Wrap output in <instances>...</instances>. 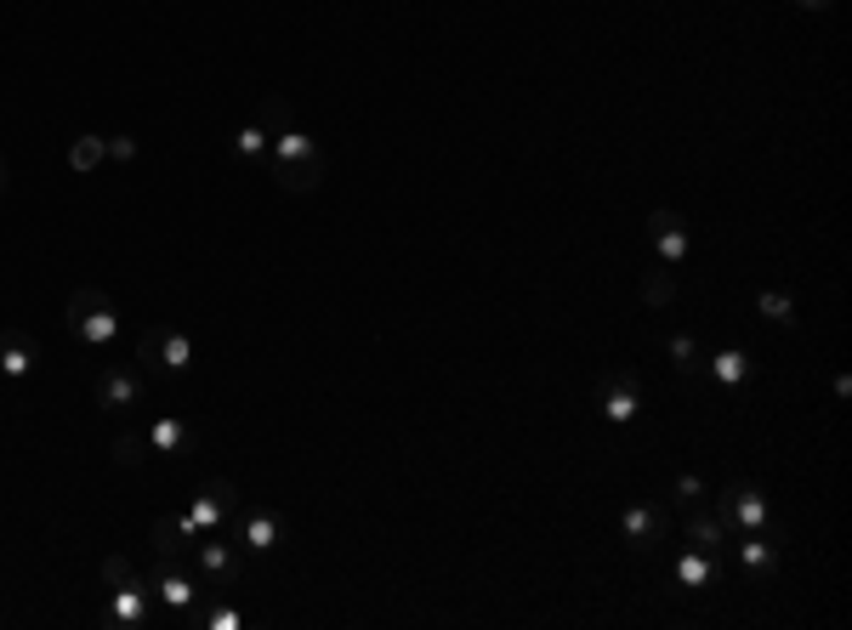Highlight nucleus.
<instances>
[{
	"instance_id": "obj_1",
	"label": "nucleus",
	"mask_w": 852,
	"mask_h": 630,
	"mask_svg": "<svg viewBox=\"0 0 852 630\" xmlns=\"http://www.w3.org/2000/svg\"><path fill=\"white\" fill-rule=\"evenodd\" d=\"M268 165H273V182L284 193H313L324 182V154H318V143L307 137L302 125L273 131V159Z\"/></svg>"
},
{
	"instance_id": "obj_2",
	"label": "nucleus",
	"mask_w": 852,
	"mask_h": 630,
	"mask_svg": "<svg viewBox=\"0 0 852 630\" xmlns=\"http://www.w3.org/2000/svg\"><path fill=\"white\" fill-rule=\"evenodd\" d=\"M63 324H69L75 341H86V347H97V352H109V347L120 341V313H114V302H109L97 284H80V290L69 295V313H63Z\"/></svg>"
},
{
	"instance_id": "obj_3",
	"label": "nucleus",
	"mask_w": 852,
	"mask_h": 630,
	"mask_svg": "<svg viewBox=\"0 0 852 630\" xmlns=\"http://www.w3.org/2000/svg\"><path fill=\"white\" fill-rule=\"evenodd\" d=\"M239 511V483H227V477H211L205 488H200V500H193L182 517H177V528H182V540L193 545L200 535H227V517Z\"/></svg>"
},
{
	"instance_id": "obj_4",
	"label": "nucleus",
	"mask_w": 852,
	"mask_h": 630,
	"mask_svg": "<svg viewBox=\"0 0 852 630\" xmlns=\"http://www.w3.org/2000/svg\"><path fill=\"white\" fill-rule=\"evenodd\" d=\"M137 363L143 375H188L193 370V341L182 336V329H166V324H154L143 329V341H137Z\"/></svg>"
},
{
	"instance_id": "obj_5",
	"label": "nucleus",
	"mask_w": 852,
	"mask_h": 630,
	"mask_svg": "<svg viewBox=\"0 0 852 630\" xmlns=\"http://www.w3.org/2000/svg\"><path fill=\"white\" fill-rule=\"evenodd\" d=\"M97 625H109V630H143V625H154V585H148V574L125 580V585H109V603L97 608Z\"/></svg>"
},
{
	"instance_id": "obj_6",
	"label": "nucleus",
	"mask_w": 852,
	"mask_h": 630,
	"mask_svg": "<svg viewBox=\"0 0 852 630\" xmlns=\"http://www.w3.org/2000/svg\"><path fill=\"white\" fill-rule=\"evenodd\" d=\"M716 517H722L728 528H744V535H767L773 528V506H767V494L756 483H728L722 494H716Z\"/></svg>"
},
{
	"instance_id": "obj_7",
	"label": "nucleus",
	"mask_w": 852,
	"mask_h": 630,
	"mask_svg": "<svg viewBox=\"0 0 852 630\" xmlns=\"http://www.w3.org/2000/svg\"><path fill=\"white\" fill-rule=\"evenodd\" d=\"M143 392H148V375H143L131 358H114V363H103V370H97V409H109V415L137 409Z\"/></svg>"
},
{
	"instance_id": "obj_8",
	"label": "nucleus",
	"mask_w": 852,
	"mask_h": 630,
	"mask_svg": "<svg viewBox=\"0 0 852 630\" xmlns=\"http://www.w3.org/2000/svg\"><path fill=\"white\" fill-rule=\"evenodd\" d=\"M284 535H290V528H284V517L279 511H261V506H239L234 517H227V540H234L239 551H279L284 545Z\"/></svg>"
},
{
	"instance_id": "obj_9",
	"label": "nucleus",
	"mask_w": 852,
	"mask_h": 630,
	"mask_svg": "<svg viewBox=\"0 0 852 630\" xmlns=\"http://www.w3.org/2000/svg\"><path fill=\"white\" fill-rule=\"evenodd\" d=\"M193 562L211 574L216 590H234L245 580V556H239V545L227 535H200V540H193Z\"/></svg>"
},
{
	"instance_id": "obj_10",
	"label": "nucleus",
	"mask_w": 852,
	"mask_h": 630,
	"mask_svg": "<svg viewBox=\"0 0 852 630\" xmlns=\"http://www.w3.org/2000/svg\"><path fill=\"white\" fill-rule=\"evenodd\" d=\"M154 603L166 608L171 619H188L200 608V585L188 580V569H166V562H154Z\"/></svg>"
},
{
	"instance_id": "obj_11",
	"label": "nucleus",
	"mask_w": 852,
	"mask_h": 630,
	"mask_svg": "<svg viewBox=\"0 0 852 630\" xmlns=\"http://www.w3.org/2000/svg\"><path fill=\"white\" fill-rule=\"evenodd\" d=\"M619 528H626V540H631V551H642V556H653L665 545V535H671V517L660 511V506H631L626 517H619Z\"/></svg>"
},
{
	"instance_id": "obj_12",
	"label": "nucleus",
	"mask_w": 852,
	"mask_h": 630,
	"mask_svg": "<svg viewBox=\"0 0 852 630\" xmlns=\"http://www.w3.org/2000/svg\"><path fill=\"white\" fill-rule=\"evenodd\" d=\"M41 370V347L23 336V329H0V375L7 381H29Z\"/></svg>"
},
{
	"instance_id": "obj_13",
	"label": "nucleus",
	"mask_w": 852,
	"mask_h": 630,
	"mask_svg": "<svg viewBox=\"0 0 852 630\" xmlns=\"http://www.w3.org/2000/svg\"><path fill=\"white\" fill-rule=\"evenodd\" d=\"M648 239L660 245V261L682 268V256H687V222H682V211H653L648 216Z\"/></svg>"
},
{
	"instance_id": "obj_14",
	"label": "nucleus",
	"mask_w": 852,
	"mask_h": 630,
	"mask_svg": "<svg viewBox=\"0 0 852 630\" xmlns=\"http://www.w3.org/2000/svg\"><path fill=\"white\" fill-rule=\"evenodd\" d=\"M637 409H642V386H637V375H631V370L608 375V381H603V415L626 426V420H637Z\"/></svg>"
},
{
	"instance_id": "obj_15",
	"label": "nucleus",
	"mask_w": 852,
	"mask_h": 630,
	"mask_svg": "<svg viewBox=\"0 0 852 630\" xmlns=\"http://www.w3.org/2000/svg\"><path fill=\"white\" fill-rule=\"evenodd\" d=\"M682 535L694 540L699 551H716V556H722V551H728V535H733V528H728L722 517H716V511H705V506H687V517H682Z\"/></svg>"
},
{
	"instance_id": "obj_16",
	"label": "nucleus",
	"mask_w": 852,
	"mask_h": 630,
	"mask_svg": "<svg viewBox=\"0 0 852 630\" xmlns=\"http://www.w3.org/2000/svg\"><path fill=\"white\" fill-rule=\"evenodd\" d=\"M143 438H148V449H159V454H188L193 443H200V438H193V426L177 420V415H159Z\"/></svg>"
},
{
	"instance_id": "obj_17",
	"label": "nucleus",
	"mask_w": 852,
	"mask_h": 630,
	"mask_svg": "<svg viewBox=\"0 0 852 630\" xmlns=\"http://www.w3.org/2000/svg\"><path fill=\"white\" fill-rule=\"evenodd\" d=\"M716 580V551H682L676 556V585L682 590H699Z\"/></svg>"
},
{
	"instance_id": "obj_18",
	"label": "nucleus",
	"mask_w": 852,
	"mask_h": 630,
	"mask_svg": "<svg viewBox=\"0 0 852 630\" xmlns=\"http://www.w3.org/2000/svg\"><path fill=\"white\" fill-rule=\"evenodd\" d=\"M739 556H744V569L756 574V580H767L778 569V545L767 535H739Z\"/></svg>"
},
{
	"instance_id": "obj_19",
	"label": "nucleus",
	"mask_w": 852,
	"mask_h": 630,
	"mask_svg": "<svg viewBox=\"0 0 852 630\" xmlns=\"http://www.w3.org/2000/svg\"><path fill=\"white\" fill-rule=\"evenodd\" d=\"M642 302H648V307H671V302H676V273H671V261H653V268H642Z\"/></svg>"
},
{
	"instance_id": "obj_20",
	"label": "nucleus",
	"mask_w": 852,
	"mask_h": 630,
	"mask_svg": "<svg viewBox=\"0 0 852 630\" xmlns=\"http://www.w3.org/2000/svg\"><path fill=\"white\" fill-rule=\"evenodd\" d=\"M234 148H239L250 165H268V159H273V137H268V131H261V125H245L239 137H234Z\"/></svg>"
},
{
	"instance_id": "obj_21",
	"label": "nucleus",
	"mask_w": 852,
	"mask_h": 630,
	"mask_svg": "<svg viewBox=\"0 0 852 630\" xmlns=\"http://www.w3.org/2000/svg\"><path fill=\"white\" fill-rule=\"evenodd\" d=\"M705 370H710L716 381H722V386H739V381L750 375V358H744V352H716V358L705 363Z\"/></svg>"
},
{
	"instance_id": "obj_22",
	"label": "nucleus",
	"mask_w": 852,
	"mask_h": 630,
	"mask_svg": "<svg viewBox=\"0 0 852 630\" xmlns=\"http://www.w3.org/2000/svg\"><path fill=\"white\" fill-rule=\"evenodd\" d=\"M103 159H109V143H103V137H75V148H69V165H75V171H97Z\"/></svg>"
},
{
	"instance_id": "obj_23",
	"label": "nucleus",
	"mask_w": 852,
	"mask_h": 630,
	"mask_svg": "<svg viewBox=\"0 0 852 630\" xmlns=\"http://www.w3.org/2000/svg\"><path fill=\"white\" fill-rule=\"evenodd\" d=\"M773 324H784V329H796L801 318H796V307H791V295H784V290H762V302H756Z\"/></svg>"
},
{
	"instance_id": "obj_24",
	"label": "nucleus",
	"mask_w": 852,
	"mask_h": 630,
	"mask_svg": "<svg viewBox=\"0 0 852 630\" xmlns=\"http://www.w3.org/2000/svg\"><path fill=\"white\" fill-rule=\"evenodd\" d=\"M143 454H148V438L143 432H120L114 438V466L131 472V466H143Z\"/></svg>"
},
{
	"instance_id": "obj_25",
	"label": "nucleus",
	"mask_w": 852,
	"mask_h": 630,
	"mask_svg": "<svg viewBox=\"0 0 852 630\" xmlns=\"http://www.w3.org/2000/svg\"><path fill=\"white\" fill-rule=\"evenodd\" d=\"M671 358H676V370L682 375H699L705 370V358H699V347L687 341V336H671Z\"/></svg>"
},
{
	"instance_id": "obj_26",
	"label": "nucleus",
	"mask_w": 852,
	"mask_h": 630,
	"mask_svg": "<svg viewBox=\"0 0 852 630\" xmlns=\"http://www.w3.org/2000/svg\"><path fill=\"white\" fill-rule=\"evenodd\" d=\"M284 125H296V120H290V103H284V97H268V103H261V131L273 137V131H284Z\"/></svg>"
},
{
	"instance_id": "obj_27",
	"label": "nucleus",
	"mask_w": 852,
	"mask_h": 630,
	"mask_svg": "<svg viewBox=\"0 0 852 630\" xmlns=\"http://www.w3.org/2000/svg\"><path fill=\"white\" fill-rule=\"evenodd\" d=\"M143 569H137V562H131V556H103V585H125V580H137Z\"/></svg>"
},
{
	"instance_id": "obj_28",
	"label": "nucleus",
	"mask_w": 852,
	"mask_h": 630,
	"mask_svg": "<svg viewBox=\"0 0 852 630\" xmlns=\"http://www.w3.org/2000/svg\"><path fill=\"white\" fill-rule=\"evenodd\" d=\"M699 494H705L699 477H676V500H682V506H699Z\"/></svg>"
},
{
	"instance_id": "obj_29",
	"label": "nucleus",
	"mask_w": 852,
	"mask_h": 630,
	"mask_svg": "<svg viewBox=\"0 0 852 630\" xmlns=\"http://www.w3.org/2000/svg\"><path fill=\"white\" fill-rule=\"evenodd\" d=\"M109 159H137V137H109Z\"/></svg>"
},
{
	"instance_id": "obj_30",
	"label": "nucleus",
	"mask_w": 852,
	"mask_h": 630,
	"mask_svg": "<svg viewBox=\"0 0 852 630\" xmlns=\"http://www.w3.org/2000/svg\"><path fill=\"white\" fill-rule=\"evenodd\" d=\"M801 7H807V12H825V7H830V0H801Z\"/></svg>"
},
{
	"instance_id": "obj_31",
	"label": "nucleus",
	"mask_w": 852,
	"mask_h": 630,
	"mask_svg": "<svg viewBox=\"0 0 852 630\" xmlns=\"http://www.w3.org/2000/svg\"><path fill=\"white\" fill-rule=\"evenodd\" d=\"M0 193H7V165H0Z\"/></svg>"
}]
</instances>
